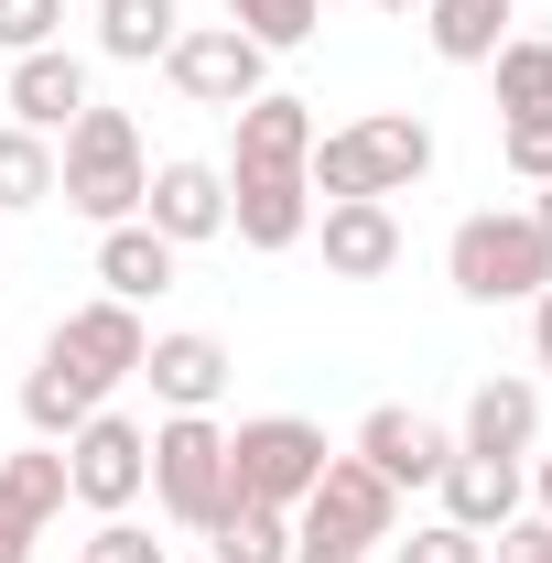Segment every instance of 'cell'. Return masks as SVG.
Listing matches in <instances>:
<instances>
[{
	"label": "cell",
	"instance_id": "cell-8",
	"mask_svg": "<svg viewBox=\"0 0 552 563\" xmlns=\"http://www.w3.org/2000/svg\"><path fill=\"white\" fill-rule=\"evenodd\" d=\"M163 76H174V98H196V109H250V98L272 87V55H261L239 22H185L174 55H163Z\"/></svg>",
	"mask_w": 552,
	"mask_h": 563
},
{
	"label": "cell",
	"instance_id": "cell-25",
	"mask_svg": "<svg viewBox=\"0 0 552 563\" xmlns=\"http://www.w3.org/2000/svg\"><path fill=\"white\" fill-rule=\"evenodd\" d=\"M487 76H498V120H552V44L542 33H509L487 55Z\"/></svg>",
	"mask_w": 552,
	"mask_h": 563
},
{
	"label": "cell",
	"instance_id": "cell-1",
	"mask_svg": "<svg viewBox=\"0 0 552 563\" xmlns=\"http://www.w3.org/2000/svg\"><path fill=\"white\" fill-rule=\"evenodd\" d=\"M422 174H433V120H412V109H368L346 131H314V163H303V185L325 207L336 196H412Z\"/></svg>",
	"mask_w": 552,
	"mask_h": 563
},
{
	"label": "cell",
	"instance_id": "cell-15",
	"mask_svg": "<svg viewBox=\"0 0 552 563\" xmlns=\"http://www.w3.org/2000/svg\"><path fill=\"white\" fill-rule=\"evenodd\" d=\"M228 228H239V250H303L314 185L303 174H228Z\"/></svg>",
	"mask_w": 552,
	"mask_h": 563
},
{
	"label": "cell",
	"instance_id": "cell-18",
	"mask_svg": "<svg viewBox=\"0 0 552 563\" xmlns=\"http://www.w3.org/2000/svg\"><path fill=\"white\" fill-rule=\"evenodd\" d=\"M433 488H444V520L487 542V531H509V520H520L531 477H520L509 455H444V477H433Z\"/></svg>",
	"mask_w": 552,
	"mask_h": 563
},
{
	"label": "cell",
	"instance_id": "cell-29",
	"mask_svg": "<svg viewBox=\"0 0 552 563\" xmlns=\"http://www.w3.org/2000/svg\"><path fill=\"white\" fill-rule=\"evenodd\" d=\"M76 563H163V542H152L131 509H120V520H98V531L76 542Z\"/></svg>",
	"mask_w": 552,
	"mask_h": 563
},
{
	"label": "cell",
	"instance_id": "cell-2",
	"mask_svg": "<svg viewBox=\"0 0 552 563\" xmlns=\"http://www.w3.org/2000/svg\"><path fill=\"white\" fill-rule=\"evenodd\" d=\"M141 185H152V163H141V131L131 109H76L66 120V152H55V196H66L87 228H120V217H141Z\"/></svg>",
	"mask_w": 552,
	"mask_h": 563
},
{
	"label": "cell",
	"instance_id": "cell-28",
	"mask_svg": "<svg viewBox=\"0 0 552 563\" xmlns=\"http://www.w3.org/2000/svg\"><path fill=\"white\" fill-rule=\"evenodd\" d=\"M66 33V0H0V55H44Z\"/></svg>",
	"mask_w": 552,
	"mask_h": 563
},
{
	"label": "cell",
	"instance_id": "cell-30",
	"mask_svg": "<svg viewBox=\"0 0 552 563\" xmlns=\"http://www.w3.org/2000/svg\"><path fill=\"white\" fill-rule=\"evenodd\" d=\"M390 563H487V542L455 531V520H422L412 542H390Z\"/></svg>",
	"mask_w": 552,
	"mask_h": 563
},
{
	"label": "cell",
	"instance_id": "cell-17",
	"mask_svg": "<svg viewBox=\"0 0 552 563\" xmlns=\"http://www.w3.org/2000/svg\"><path fill=\"white\" fill-rule=\"evenodd\" d=\"M141 379H152L163 412H217V401H228V347L196 336V325H185V336H152V347H141Z\"/></svg>",
	"mask_w": 552,
	"mask_h": 563
},
{
	"label": "cell",
	"instance_id": "cell-36",
	"mask_svg": "<svg viewBox=\"0 0 552 563\" xmlns=\"http://www.w3.org/2000/svg\"><path fill=\"white\" fill-rule=\"evenodd\" d=\"M531 228H542V239H552V185H531Z\"/></svg>",
	"mask_w": 552,
	"mask_h": 563
},
{
	"label": "cell",
	"instance_id": "cell-27",
	"mask_svg": "<svg viewBox=\"0 0 552 563\" xmlns=\"http://www.w3.org/2000/svg\"><path fill=\"white\" fill-rule=\"evenodd\" d=\"M228 22L261 44V55H292V44H314V22H325V0H228Z\"/></svg>",
	"mask_w": 552,
	"mask_h": 563
},
{
	"label": "cell",
	"instance_id": "cell-31",
	"mask_svg": "<svg viewBox=\"0 0 552 563\" xmlns=\"http://www.w3.org/2000/svg\"><path fill=\"white\" fill-rule=\"evenodd\" d=\"M498 152H509V174H520V185H552V120H509Z\"/></svg>",
	"mask_w": 552,
	"mask_h": 563
},
{
	"label": "cell",
	"instance_id": "cell-12",
	"mask_svg": "<svg viewBox=\"0 0 552 563\" xmlns=\"http://www.w3.org/2000/svg\"><path fill=\"white\" fill-rule=\"evenodd\" d=\"M44 347L76 357L98 390H120V379H141V347H152V325H141V303H109V292H98V303H76V314L44 336Z\"/></svg>",
	"mask_w": 552,
	"mask_h": 563
},
{
	"label": "cell",
	"instance_id": "cell-16",
	"mask_svg": "<svg viewBox=\"0 0 552 563\" xmlns=\"http://www.w3.org/2000/svg\"><path fill=\"white\" fill-rule=\"evenodd\" d=\"M87 98H98V87H87V66H76L66 44H44V55H11V87H0V109H11L22 131H44V141L66 131Z\"/></svg>",
	"mask_w": 552,
	"mask_h": 563
},
{
	"label": "cell",
	"instance_id": "cell-21",
	"mask_svg": "<svg viewBox=\"0 0 552 563\" xmlns=\"http://www.w3.org/2000/svg\"><path fill=\"white\" fill-rule=\"evenodd\" d=\"M174 33H185L174 0H98V55H109V66H163Z\"/></svg>",
	"mask_w": 552,
	"mask_h": 563
},
{
	"label": "cell",
	"instance_id": "cell-35",
	"mask_svg": "<svg viewBox=\"0 0 552 563\" xmlns=\"http://www.w3.org/2000/svg\"><path fill=\"white\" fill-rule=\"evenodd\" d=\"M292 563H357V553H325V542H292Z\"/></svg>",
	"mask_w": 552,
	"mask_h": 563
},
{
	"label": "cell",
	"instance_id": "cell-13",
	"mask_svg": "<svg viewBox=\"0 0 552 563\" xmlns=\"http://www.w3.org/2000/svg\"><path fill=\"white\" fill-rule=\"evenodd\" d=\"M303 239H325V272H336V282L401 272V217H390V196H336V207L314 217Z\"/></svg>",
	"mask_w": 552,
	"mask_h": 563
},
{
	"label": "cell",
	"instance_id": "cell-10",
	"mask_svg": "<svg viewBox=\"0 0 552 563\" xmlns=\"http://www.w3.org/2000/svg\"><path fill=\"white\" fill-rule=\"evenodd\" d=\"M368 477H390V488H433L444 477V455H455V433L444 422H422L412 401H379V412L357 422V444H346Z\"/></svg>",
	"mask_w": 552,
	"mask_h": 563
},
{
	"label": "cell",
	"instance_id": "cell-20",
	"mask_svg": "<svg viewBox=\"0 0 552 563\" xmlns=\"http://www.w3.org/2000/svg\"><path fill=\"white\" fill-rule=\"evenodd\" d=\"M87 412H109V390H98L76 357H55V347H44L33 368H22V422H33V444H66Z\"/></svg>",
	"mask_w": 552,
	"mask_h": 563
},
{
	"label": "cell",
	"instance_id": "cell-34",
	"mask_svg": "<svg viewBox=\"0 0 552 563\" xmlns=\"http://www.w3.org/2000/svg\"><path fill=\"white\" fill-rule=\"evenodd\" d=\"M0 563H33V531H22L11 509H0Z\"/></svg>",
	"mask_w": 552,
	"mask_h": 563
},
{
	"label": "cell",
	"instance_id": "cell-7",
	"mask_svg": "<svg viewBox=\"0 0 552 563\" xmlns=\"http://www.w3.org/2000/svg\"><path fill=\"white\" fill-rule=\"evenodd\" d=\"M66 498L76 509H98V520H120L152 498V433L131 412H87L66 433Z\"/></svg>",
	"mask_w": 552,
	"mask_h": 563
},
{
	"label": "cell",
	"instance_id": "cell-24",
	"mask_svg": "<svg viewBox=\"0 0 552 563\" xmlns=\"http://www.w3.org/2000/svg\"><path fill=\"white\" fill-rule=\"evenodd\" d=\"M0 509H11L22 531L66 520V444H22V455H0Z\"/></svg>",
	"mask_w": 552,
	"mask_h": 563
},
{
	"label": "cell",
	"instance_id": "cell-37",
	"mask_svg": "<svg viewBox=\"0 0 552 563\" xmlns=\"http://www.w3.org/2000/svg\"><path fill=\"white\" fill-rule=\"evenodd\" d=\"M531 498H542V520H552V455H542V466H531Z\"/></svg>",
	"mask_w": 552,
	"mask_h": 563
},
{
	"label": "cell",
	"instance_id": "cell-9",
	"mask_svg": "<svg viewBox=\"0 0 552 563\" xmlns=\"http://www.w3.org/2000/svg\"><path fill=\"white\" fill-rule=\"evenodd\" d=\"M141 228H163L174 250L228 239V163H152V185H141Z\"/></svg>",
	"mask_w": 552,
	"mask_h": 563
},
{
	"label": "cell",
	"instance_id": "cell-23",
	"mask_svg": "<svg viewBox=\"0 0 552 563\" xmlns=\"http://www.w3.org/2000/svg\"><path fill=\"white\" fill-rule=\"evenodd\" d=\"M207 563H292V509H261V498H228L207 531Z\"/></svg>",
	"mask_w": 552,
	"mask_h": 563
},
{
	"label": "cell",
	"instance_id": "cell-4",
	"mask_svg": "<svg viewBox=\"0 0 552 563\" xmlns=\"http://www.w3.org/2000/svg\"><path fill=\"white\" fill-rule=\"evenodd\" d=\"M152 509L174 531H207L228 509V422L217 412H163L152 422Z\"/></svg>",
	"mask_w": 552,
	"mask_h": 563
},
{
	"label": "cell",
	"instance_id": "cell-22",
	"mask_svg": "<svg viewBox=\"0 0 552 563\" xmlns=\"http://www.w3.org/2000/svg\"><path fill=\"white\" fill-rule=\"evenodd\" d=\"M509 11H520V0H422V33H433L444 66H487V55L509 44Z\"/></svg>",
	"mask_w": 552,
	"mask_h": 563
},
{
	"label": "cell",
	"instance_id": "cell-26",
	"mask_svg": "<svg viewBox=\"0 0 552 563\" xmlns=\"http://www.w3.org/2000/svg\"><path fill=\"white\" fill-rule=\"evenodd\" d=\"M22 207H55V141L0 120V217H22Z\"/></svg>",
	"mask_w": 552,
	"mask_h": 563
},
{
	"label": "cell",
	"instance_id": "cell-6",
	"mask_svg": "<svg viewBox=\"0 0 552 563\" xmlns=\"http://www.w3.org/2000/svg\"><path fill=\"white\" fill-rule=\"evenodd\" d=\"M325 477V433L303 412H250L228 433V498H261V509H303V488Z\"/></svg>",
	"mask_w": 552,
	"mask_h": 563
},
{
	"label": "cell",
	"instance_id": "cell-32",
	"mask_svg": "<svg viewBox=\"0 0 552 563\" xmlns=\"http://www.w3.org/2000/svg\"><path fill=\"white\" fill-rule=\"evenodd\" d=\"M487 542H498V563H552V520H542V509H520V520L487 531Z\"/></svg>",
	"mask_w": 552,
	"mask_h": 563
},
{
	"label": "cell",
	"instance_id": "cell-5",
	"mask_svg": "<svg viewBox=\"0 0 552 563\" xmlns=\"http://www.w3.org/2000/svg\"><path fill=\"white\" fill-rule=\"evenodd\" d=\"M292 542H325V553H379V542H401V488L390 477H368L357 455H325V477L303 488L292 509Z\"/></svg>",
	"mask_w": 552,
	"mask_h": 563
},
{
	"label": "cell",
	"instance_id": "cell-11",
	"mask_svg": "<svg viewBox=\"0 0 552 563\" xmlns=\"http://www.w3.org/2000/svg\"><path fill=\"white\" fill-rule=\"evenodd\" d=\"M531 444H542V379H520V368H498L466 390V422H455V455H509V466H531Z\"/></svg>",
	"mask_w": 552,
	"mask_h": 563
},
{
	"label": "cell",
	"instance_id": "cell-33",
	"mask_svg": "<svg viewBox=\"0 0 552 563\" xmlns=\"http://www.w3.org/2000/svg\"><path fill=\"white\" fill-rule=\"evenodd\" d=\"M531 368H552V282L531 292Z\"/></svg>",
	"mask_w": 552,
	"mask_h": 563
},
{
	"label": "cell",
	"instance_id": "cell-19",
	"mask_svg": "<svg viewBox=\"0 0 552 563\" xmlns=\"http://www.w3.org/2000/svg\"><path fill=\"white\" fill-rule=\"evenodd\" d=\"M174 272H185V250H174L163 228H141V217L98 228V282H109V303H152V292H174Z\"/></svg>",
	"mask_w": 552,
	"mask_h": 563
},
{
	"label": "cell",
	"instance_id": "cell-14",
	"mask_svg": "<svg viewBox=\"0 0 552 563\" xmlns=\"http://www.w3.org/2000/svg\"><path fill=\"white\" fill-rule=\"evenodd\" d=\"M239 120V152H228V174H303L314 163V109L303 98H281V87H261L250 109H228Z\"/></svg>",
	"mask_w": 552,
	"mask_h": 563
},
{
	"label": "cell",
	"instance_id": "cell-3",
	"mask_svg": "<svg viewBox=\"0 0 552 563\" xmlns=\"http://www.w3.org/2000/svg\"><path fill=\"white\" fill-rule=\"evenodd\" d=\"M444 282L466 303H531L552 282V239L531 228V207H477V217H455V239H444Z\"/></svg>",
	"mask_w": 552,
	"mask_h": 563
},
{
	"label": "cell",
	"instance_id": "cell-38",
	"mask_svg": "<svg viewBox=\"0 0 552 563\" xmlns=\"http://www.w3.org/2000/svg\"><path fill=\"white\" fill-rule=\"evenodd\" d=\"M368 11H422V0H368Z\"/></svg>",
	"mask_w": 552,
	"mask_h": 563
}]
</instances>
